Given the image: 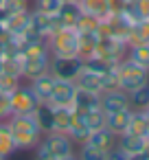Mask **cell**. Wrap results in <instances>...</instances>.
<instances>
[{
	"instance_id": "22",
	"label": "cell",
	"mask_w": 149,
	"mask_h": 160,
	"mask_svg": "<svg viewBox=\"0 0 149 160\" xmlns=\"http://www.w3.org/2000/svg\"><path fill=\"white\" fill-rule=\"evenodd\" d=\"M81 13H83V11H81V7H79V0H77V2H62L57 18H59L62 27H75V24L79 22Z\"/></svg>"
},
{
	"instance_id": "28",
	"label": "cell",
	"mask_w": 149,
	"mask_h": 160,
	"mask_svg": "<svg viewBox=\"0 0 149 160\" xmlns=\"http://www.w3.org/2000/svg\"><path fill=\"white\" fill-rule=\"evenodd\" d=\"M83 123L90 129V134L101 129V127H105V112H103V108H94V110L83 112Z\"/></svg>"
},
{
	"instance_id": "20",
	"label": "cell",
	"mask_w": 149,
	"mask_h": 160,
	"mask_svg": "<svg viewBox=\"0 0 149 160\" xmlns=\"http://www.w3.org/2000/svg\"><path fill=\"white\" fill-rule=\"evenodd\" d=\"M129 114H132V108H129V110H121V112H107V114H105V127H107L112 134H116V136L125 134Z\"/></svg>"
},
{
	"instance_id": "27",
	"label": "cell",
	"mask_w": 149,
	"mask_h": 160,
	"mask_svg": "<svg viewBox=\"0 0 149 160\" xmlns=\"http://www.w3.org/2000/svg\"><path fill=\"white\" fill-rule=\"evenodd\" d=\"M112 66H114V64H112L107 57H103L101 53H94V55H90V57L83 59V68H86V70H92V72H97V75H105Z\"/></svg>"
},
{
	"instance_id": "19",
	"label": "cell",
	"mask_w": 149,
	"mask_h": 160,
	"mask_svg": "<svg viewBox=\"0 0 149 160\" xmlns=\"http://www.w3.org/2000/svg\"><path fill=\"white\" fill-rule=\"evenodd\" d=\"M125 42H127V46L149 42V20H136V22H132L129 29H127Z\"/></svg>"
},
{
	"instance_id": "8",
	"label": "cell",
	"mask_w": 149,
	"mask_h": 160,
	"mask_svg": "<svg viewBox=\"0 0 149 160\" xmlns=\"http://www.w3.org/2000/svg\"><path fill=\"white\" fill-rule=\"evenodd\" d=\"M127 42L112 38V35H99V44H97V53H101L103 57H107L114 66L127 57Z\"/></svg>"
},
{
	"instance_id": "36",
	"label": "cell",
	"mask_w": 149,
	"mask_h": 160,
	"mask_svg": "<svg viewBox=\"0 0 149 160\" xmlns=\"http://www.w3.org/2000/svg\"><path fill=\"white\" fill-rule=\"evenodd\" d=\"M103 86H105V90L118 88V72H116V66H112V68L103 75Z\"/></svg>"
},
{
	"instance_id": "15",
	"label": "cell",
	"mask_w": 149,
	"mask_h": 160,
	"mask_svg": "<svg viewBox=\"0 0 149 160\" xmlns=\"http://www.w3.org/2000/svg\"><path fill=\"white\" fill-rule=\"evenodd\" d=\"M72 108L79 110V112H88V110L101 108V94H99V92H92V90L77 88V92H75V101H72Z\"/></svg>"
},
{
	"instance_id": "4",
	"label": "cell",
	"mask_w": 149,
	"mask_h": 160,
	"mask_svg": "<svg viewBox=\"0 0 149 160\" xmlns=\"http://www.w3.org/2000/svg\"><path fill=\"white\" fill-rule=\"evenodd\" d=\"M116 72H118V88L125 90L127 94L132 90L149 83V68L132 62L129 57H125V59H121L116 64Z\"/></svg>"
},
{
	"instance_id": "37",
	"label": "cell",
	"mask_w": 149,
	"mask_h": 160,
	"mask_svg": "<svg viewBox=\"0 0 149 160\" xmlns=\"http://www.w3.org/2000/svg\"><path fill=\"white\" fill-rule=\"evenodd\" d=\"M136 7L142 18H149V0H136Z\"/></svg>"
},
{
	"instance_id": "41",
	"label": "cell",
	"mask_w": 149,
	"mask_h": 160,
	"mask_svg": "<svg viewBox=\"0 0 149 160\" xmlns=\"http://www.w3.org/2000/svg\"><path fill=\"white\" fill-rule=\"evenodd\" d=\"M125 2H136V0H125Z\"/></svg>"
},
{
	"instance_id": "44",
	"label": "cell",
	"mask_w": 149,
	"mask_h": 160,
	"mask_svg": "<svg viewBox=\"0 0 149 160\" xmlns=\"http://www.w3.org/2000/svg\"><path fill=\"white\" fill-rule=\"evenodd\" d=\"M147 44H149V42H147Z\"/></svg>"
},
{
	"instance_id": "11",
	"label": "cell",
	"mask_w": 149,
	"mask_h": 160,
	"mask_svg": "<svg viewBox=\"0 0 149 160\" xmlns=\"http://www.w3.org/2000/svg\"><path fill=\"white\" fill-rule=\"evenodd\" d=\"M101 108L103 112H121V110H129V94L121 88L114 90H105L101 94Z\"/></svg>"
},
{
	"instance_id": "38",
	"label": "cell",
	"mask_w": 149,
	"mask_h": 160,
	"mask_svg": "<svg viewBox=\"0 0 149 160\" xmlns=\"http://www.w3.org/2000/svg\"><path fill=\"white\" fill-rule=\"evenodd\" d=\"M7 18H9V11L5 9V5H0V24H5Z\"/></svg>"
},
{
	"instance_id": "7",
	"label": "cell",
	"mask_w": 149,
	"mask_h": 160,
	"mask_svg": "<svg viewBox=\"0 0 149 160\" xmlns=\"http://www.w3.org/2000/svg\"><path fill=\"white\" fill-rule=\"evenodd\" d=\"M9 101H11L13 114H31V112H35V108H37V103H40L37 97H35V92L31 90L29 81L20 83V86L9 94Z\"/></svg>"
},
{
	"instance_id": "18",
	"label": "cell",
	"mask_w": 149,
	"mask_h": 160,
	"mask_svg": "<svg viewBox=\"0 0 149 160\" xmlns=\"http://www.w3.org/2000/svg\"><path fill=\"white\" fill-rule=\"evenodd\" d=\"M29 20H31V9L29 11H22V13H11L7 20H5V31L11 33V35H22L29 31Z\"/></svg>"
},
{
	"instance_id": "2",
	"label": "cell",
	"mask_w": 149,
	"mask_h": 160,
	"mask_svg": "<svg viewBox=\"0 0 149 160\" xmlns=\"http://www.w3.org/2000/svg\"><path fill=\"white\" fill-rule=\"evenodd\" d=\"M7 123L11 127V134H13V140H16L18 151H33L35 145L40 142L42 134H44L40 129L33 112L31 114H11L7 118Z\"/></svg>"
},
{
	"instance_id": "40",
	"label": "cell",
	"mask_w": 149,
	"mask_h": 160,
	"mask_svg": "<svg viewBox=\"0 0 149 160\" xmlns=\"http://www.w3.org/2000/svg\"><path fill=\"white\" fill-rule=\"evenodd\" d=\"M62 2H77V0H62Z\"/></svg>"
},
{
	"instance_id": "32",
	"label": "cell",
	"mask_w": 149,
	"mask_h": 160,
	"mask_svg": "<svg viewBox=\"0 0 149 160\" xmlns=\"http://www.w3.org/2000/svg\"><path fill=\"white\" fill-rule=\"evenodd\" d=\"M22 83V77H18V75H11V72H7V70H2L0 72V90L2 92H7V94H11L18 86Z\"/></svg>"
},
{
	"instance_id": "16",
	"label": "cell",
	"mask_w": 149,
	"mask_h": 160,
	"mask_svg": "<svg viewBox=\"0 0 149 160\" xmlns=\"http://www.w3.org/2000/svg\"><path fill=\"white\" fill-rule=\"evenodd\" d=\"M75 86L77 88H83V90H92V92H99L103 94L105 92V86H103V75H97L92 70H81L75 79Z\"/></svg>"
},
{
	"instance_id": "5",
	"label": "cell",
	"mask_w": 149,
	"mask_h": 160,
	"mask_svg": "<svg viewBox=\"0 0 149 160\" xmlns=\"http://www.w3.org/2000/svg\"><path fill=\"white\" fill-rule=\"evenodd\" d=\"M48 70L53 72L55 79L75 81L77 75L83 70V59H81L79 55H70V57H51Z\"/></svg>"
},
{
	"instance_id": "25",
	"label": "cell",
	"mask_w": 149,
	"mask_h": 160,
	"mask_svg": "<svg viewBox=\"0 0 149 160\" xmlns=\"http://www.w3.org/2000/svg\"><path fill=\"white\" fill-rule=\"evenodd\" d=\"M129 108L140 110V112L149 110V83H145V86H140V88L129 92Z\"/></svg>"
},
{
	"instance_id": "13",
	"label": "cell",
	"mask_w": 149,
	"mask_h": 160,
	"mask_svg": "<svg viewBox=\"0 0 149 160\" xmlns=\"http://www.w3.org/2000/svg\"><path fill=\"white\" fill-rule=\"evenodd\" d=\"M116 140H118L116 134H112L107 127H101V129L92 132L90 138H88V142H83V145H90V147H94V149H99L101 153L107 156V153L116 147Z\"/></svg>"
},
{
	"instance_id": "23",
	"label": "cell",
	"mask_w": 149,
	"mask_h": 160,
	"mask_svg": "<svg viewBox=\"0 0 149 160\" xmlns=\"http://www.w3.org/2000/svg\"><path fill=\"white\" fill-rule=\"evenodd\" d=\"M16 151H18V147H16V140H13L9 123L7 121H0V158H9Z\"/></svg>"
},
{
	"instance_id": "3",
	"label": "cell",
	"mask_w": 149,
	"mask_h": 160,
	"mask_svg": "<svg viewBox=\"0 0 149 160\" xmlns=\"http://www.w3.org/2000/svg\"><path fill=\"white\" fill-rule=\"evenodd\" d=\"M51 57H70L79 48V31L75 27H59L53 35L46 38Z\"/></svg>"
},
{
	"instance_id": "21",
	"label": "cell",
	"mask_w": 149,
	"mask_h": 160,
	"mask_svg": "<svg viewBox=\"0 0 149 160\" xmlns=\"http://www.w3.org/2000/svg\"><path fill=\"white\" fill-rule=\"evenodd\" d=\"M147 118H149V110L140 112V110H132L125 134H134V136H145L147 138Z\"/></svg>"
},
{
	"instance_id": "42",
	"label": "cell",
	"mask_w": 149,
	"mask_h": 160,
	"mask_svg": "<svg viewBox=\"0 0 149 160\" xmlns=\"http://www.w3.org/2000/svg\"><path fill=\"white\" fill-rule=\"evenodd\" d=\"M0 5H5V0H0Z\"/></svg>"
},
{
	"instance_id": "34",
	"label": "cell",
	"mask_w": 149,
	"mask_h": 160,
	"mask_svg": "<svg viewBox=\"0 0 149 160\" xmlns=\"http://www.w3.org/2000/svg\"><path fill=\"white\" fill-rule=\"evenodd\" d=\"M77 158H81V160H107L105 153H101L99 149H94L90 145H79L77 147Z\"/></svg>"
},
{
	"instance_id": "9",
	"label": "cell",
	"mask_w": 149,
	"mask_h": 160,
	"mask_svg": "<svg viewBox=\"0 0 149 160\" xmlns=\"http://www.w3.org/2000/svg\"><path fill=\"white\" fill-rule=\"evenodd\" d=\"M59 27H62V22H59L57 16H44V13L31 9V20H29V31H31V33H35V35H40V38L46 40V38L53 35Z\"/></svg>"
},
{
	"instance_id": "6",
	"label": "cell",
	"mask_w": 149,
	"mask_h": 160,
	"mask_svg": "<svg viewBox=\"0 0 149 160\" xmlns=\"http://www.w3.org/2000/svg\"><path fill=\"white\" fill-rule=\"evenodd\" d=\"M20 64H22V79L31 81L37 75L46 72L51 66V53L42 51V53H22L20 55Z\"/></svg>"
},
{
	"instance_id": "10",
	"label": "cell",
	"mask_w": 149,
	"mask_h": 160,
	"mask_svg": "<svg viewBox=\"0 0 149 160\" xmlns=\"http://www.w3.org/2000/svg\"><path fill=\"white\" fill-rule=\"evenodd\" d=\"M75 92H77L75 81H62V79H57V81H55V88H53V94H51V99H48V103H51L53 108H72Z\"/></svg>"
},
{
	"instance_id": "12",
	"label": "cell",
	"mask_w": 149,
	"mask_h": 160,
	"mask_svg": "<svg viewBox=\"0 0 149 160\" xmlns=\"http://www.w3.org/2000/svg\"><path fill=\"white\" fill-rule=\"evenodd\" d=\"M116 147L127 156V160H136L142 149L147 147V138L145 136H134V134H121L116 140Z\"/></svg>"
},
{
	"instance_id": "1",
	"label": "cell",
	"mask_w": 149,
	"mask_h": 160,
	"mask_svg": "<svg viewBox=\"0 0 149 160\" xmlns=\"http://www.w3.org/2000/svg\"><path fill=\"white\" fill-rule=\"evenodd\" d=\"M33 153L40 160H72L77 158V145L68 134L48 132V134H42Z\"/></svg>"
},
{
	"instance_id": "26",
	"label": "cell",
	"mask_w": 149,
	"mask_h": 160,
	"mask_svg": "<svg viewBox=\"0 0 149 160\" xmlns=\"http://www.w3.org/2000/svg\"><path fill=\"white\" fill-rule=\"evenodd\" d=\"M97 44H99V35L97 33H79V48H77V55L81 59L90 57L97 53Z\"/></svg>"
},
{
	"instance_id": "39",
	"label": "cell",
	"mask_w": 149,
	"mask_h": 160,
	"mask_svg": "<svg viewBox=\"0 0 149 160\" xmlns=\"http://www.w3.org/2000/svg\"><path fill=\"white\" fill-rule=\"evenodd\" d=\"M147 140H149V118H147Z\"/></svg>"
},
{
	"instance_id": "29",
	"label": "cell",
	"mask_w": 149,
	"mask_h": 160,
	"mask_svg": "<svg viewBox=\"0 0 149 160\" xmlns=\"http://www.w3.org/2000/svg\"><path fill=\"white\" fill-rule=\"evenodd\" d=\"M70 121H72V108H55V127H53V132L68 134Z\"/></svg>"
},
{
	"instance_id": "43",
	"label": "cell",
	"mask_w": 149,
	"mask_h": 160,
	"mask_svg": "<svg viewBox=\"0 0 149 160\" xmlns=\"http://www.w3.org/2000/svg\"><path fill=\"white\" fill-rule=\"evenodd\" d=\"M147 20H149V18H147Z\"/></svg>"
},
{
	"instance_id": "14",
	"label": "cell",
	"mask_w": 149,
	"mask_h": 160,
	"mask_svg": "<svg viewBox=\"0 0 149 160\" xmlns=\"http://www.w3.org/2000/svg\"><path fill=\"white\" fill-rule=\"evenodd\" d=\"M55 81H57V79L53 77V72H51V70H46V72H42V75H37L35 79H31V81H29V86H31V90L35 92V97H37V101H40V103L51 99L53 88H55Z\"/></svg>"
},
{
	"instance_id": "35",
	"label": "cell",
	"mask_w": 149,
	"mask_h": 160,
	"mask_svg": "<svg viewBox=\"0 0 149 160\" xmlns=\"http://www.w3.org/2000/svg\"><path fill=\"white\" fill-rule=\"evenodd\" d=\"M13 114L11 110V101H9V94L0 90V121H7L9 116Z\"/></svg>"
},
{
	"instance_id": "31",
	"label": "cell",
	"mask_w": 149,
	"mask_h": 160,
	"mask_svg": "<svg viewBox=\"0 0 149 160\" xmlns=\"http://www.w3.org/2000/svg\"><path fill=\"white\" fill-rule=\"evenodd\" d=\"M62 7V0H31V9L44 16H57Z\"/></svg>"
},
{
	"instance_id": "33",
	"label": "cell",
	"mask_w": 149,
	"mask_h": 160,
	"mask_svg": "<svg viewBox=\"0 0 149 160\" xmlns=\"http://www.w3.org/2000/svg\"><path fill=\"white\" fill-rule=\"evenodd\" d=\"M99 18H94V16H88V13H81V18H79V22L75 24V29L79 31V33H97V29H99Z\"/></svg>"
},
{
	"instance_id": "17",
	"label": "cell",
	"mask_w": 149,
	"mask_h": 160,
	"mask_svg": "<svg viewBox=\"0 0 149 160\" xmlns=\"http://www.w3.org/2000/svg\"><path fill=\"white\" fill-rule=\"evenodd\" d=\"M33 116H35V121H37V125H40V129H42L44 134L53 132V127H55V108H53L48 101L37 103Z\"/></svg>"
},
{
	"instance_id": "24",
	"label": "cell",
	"mask_w": 149,
	"mask_h": 160,
	"mask_svg": "<svg viewBox=\"0 0 149 160\" xmlns=\"http://www.w3.org/2000/svg\"><path fill=\"white\" fill-rule=\"evenodd\" d=\"M79 7L83 13L94 16L99 20L110 16V7H107V0H79Z\"/></svg>"
},
{
	"instance_id": "30",
	"label": "cell",
	"mask_w": 149,
	"mask_h": 160,
	"mask_svg": "<svg viewBox=\"0 0 149 160\" xmlns=\"http://www.w3.org/2000/svg\"><path fill=\"white\" fill-rule=\"evenodd\" d=\"M127 57H129L132 62H136V64L149 68V44L145 42V44H134V46H129V48H127Z\"/></svg>"
}]
</instances>
